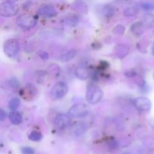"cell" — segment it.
<instances>
[{"instance_id":"cell-1","label":"cell","mask_w":154,"mask_h":154,"mask_svg":"<svg viewBox=\"0 0 154 154\" xmlns=\"http://www.w3.org/2000/svg\"><path fill=\"white\" fill-rule=\"evenodd\" d=\"M103 97V91L99 86L90 84L88 86L86 93V99L91 105L97 104Z\"/></svg>"},{"instance_id":"cell-2","label":"cell","mask_w":154,"mask_h":154,"mask_svg":"<svg viewBox=\"0 0 154 154\" xmlns=\"http://www.w3.org/2000/svg\"><path fill=\"white\" fill-rule=\"evenodd\" d=\"M18 11L19 7L13 2H5L0 5V14L5 17L15 16L18 13Z\"/></svg>"},{"instance_id":"cell-3","label":"cell","mask_w":154,"mask_h":154,"mask_svg":"<svg viewBox=\"0 0 154 154\" xmlns=\"http://www.w3.org/2000/svg\"><path fill=\"white\" fill-rule=\"evenodd\" d=\"M68 91H69V87L66 83L62 82V81L57 83L51 89V99L53 100H58V99H62L67 94Z\"/></svg>"},{"instance_id":"cell-4","label":"cell","mask_w":154,"mask_h":154,"mask_svg":"<svg viewBox=\"0 0 154 154\" xmlns=\"http://www.w3.org/2000/svg\"><path fill=\"white\" fill-rule=\"evenodd\" d=\"M16 23L18 26L21 27V28L30 29L35 26L37 24V20L32 15L25 14H22L18 17Z\"/></svg>"},{"instance_id":"cell-5","label":"cell","mask_w":154,"mask_h":154,"mask_svg":"<svg viewBox=\"0 0 154 154\" xmlns=\"http://www.w3.org/2000/svg\"><path fill=\"white\" fill-rule=\"evenodd\" d=\"M20 44L17 40L11 38L6 41L4 44V52L9 57H14L19 52Z\"/></svg>"},{"instance_id":"cell-6","label":"cell","mask_w":154,"mask_h":154,"mask_svg":"<svg viewBox=\"0 0 154 154\" xmlns=\"http://www.w3.org/2000/svg\"><path fill=\"white\" fill-rule=\"evenodd\" d=\"M133 105L137 110L140 111H150L151 108V102L148 98L145 96H139L136 97L133 99Z\"/></svg>"},{"instance_id":"cell-7","label":"cell","mask_w":154,"mask_h":154,"mask_svg":"<svg viewBox=\"0 0 154 154\" xmlns=\"http://www.w3.org/2000/svg\"><path fill=\"white\" fill-rule=\"evenodd\" d=\"M88 113V107L84 104H77V105H73L69 111V115L73 117H77V118L86 117Z\"/></svg>"},{"instance_id":"cell-8","label":"cell","mask_w":154,"mask_h":154,"mask_svg":"<svg viewBox=\"0 0 154 154\" xmlns=\"http://www.w3.org/2000/svg\"><path fill=\"white\" fill-rule=\"evenodd\" d=\"M71 123V117L68 114H59L55 117V124L59 129H63L67 127Z\"/></svg>"},{"instance_id":"cell-9","label":"cell","mask_w":154,"mask_h":154,"mask_svg":"<svg viewBox=\"0 0 154 154\" xmlns=\"http://www.w3.org/2000/svg\"><path fill=\"white\" fill-rule=\"evenodd\" d=\"M38 14L47 18H51L57 16V11L52 5H43L38 9Z\"/></svg>"},{"instance_id":"cell-10","label":"cell","mask_w":154,"mask_h":154,"mask_svg":"<svg viewBox=\"0 0 154 154\" xmlns=\"http://www.w3.org/2000/svg\"><path fill=\"white\" fill-rule=\"evenodd\" d=\"M90 75H91V71L86 66L81 65V66H78L75 70V75L80 80L88 79L90 77Z\"/></svg>"},{"instance_id":"cell-11","label":"cell","mask_w":154,"mask_h":154,"mask_svg":"<svg viewBox=\"0 0 154 154\" xmlns=\"http://www.w3.org/2000/svg\"><path fill=\"white\" fill-rule=\"evenodd\" d=\"M129 48H128V46L124 45H117L116 48H114V54L120 59H122L126 57L129 54Z\"/></svg>"},{"instance_id":"cell-12","label":"cell","mask_w":154,"mask_h":154,"mask_svg":"<svg viewBox=\"0 0 154 154\" xmlns=\"http://www.w3.org/2000/svg\"><path fill=\"white\" fill-rule=\"evenodd\" d=\"M9 120H10L11 123L14 125H19L22 123V116L17 111H12L9 114Z\"/></svg>"},{"instance_id":"cell-13","label":"cell","mask_w":154,"mask_h":154,"mask_svg":"<svg viewBox=\"0 0 154 154\" xmlns=\"http://www.w3.org/2000/svg\"><path fill=\"white\" fill-rule=\"evenodd\" d=\"M138 11H139V9H138V7L137 5H131L128 6V7L125 9L124 12H123V14L126 17H132L137 14Z\"/></svg>"},{"instance_id":"cell-14","label":"cell","mask_w":154,"mask_h":154,"mask_svg":"<svg viewBox=\"0 0 154 154\" xmlns=\"http://www.w3.org/2000/svg\"><path fill=\"white\" fill-rule=\"evenodd\" d=\"M142 26L143 23L141 22H137L135 23V24L131 26V31L134 33L135 35H136L137 36L141 35L143 32V29H142Z\"/></svg>"},{"instance_id":"cell-15","label":"cell","mask_w":154,"mask_h":154,"mask_svg":"<svg viewBox=\"0 0 154 154\" xmlns=\"http://www.w3.org/2000/svg\"><path fill=\"white\" fill-rule=\"evenodd\" d=\"M76 54L77 52L75 50H71L69 52H67L66 54H65L64 55L62 56L61 61L64 62V63L70 61V60H73V59L75 58V57L76 56Z\"/></svg>"},{"instance_id":"cell-16","label":"cell","mask_w":154,"mask_h":154,"mask_svg":"<svg viewBox=\"0 0 154 154\" xmlns=\"http://www.w3.org/2000/svg\"><path fill=\"white\" fill-rule=\"evenodd\" d=\"M141 7L143 10L146 11H150L154 10V2L151 1H142L141 2Z\"/></svg>"},{"instance_id":"cell-17","label":"cell","mask_w":154,"mask_h":154,"mask_svg":"<svg viewBox=\"0 0 154 154\" xmlns=\"http://www.w3.org/2000/svg\"><path fill=\"white\" fill-rule=\"evenodd\" d=\"M20 105V99L14 97L12 98L10 100V102L8 103V107L11 111H15V110L17 109Z\"/></svg>"},{"instance_id":"cell-18","label":"cell","mask_w":154,"mask_h":154,"mask_svg":"<svg viewBox=\"0 0 154 154\" xmlns=\"http://www.w3.org/2000/svg\"><path fill=\"white\" fill-rule=\"evenodd\" d=\"M29 139L32 141H39L42 140V135L38 131H32L28 135Z\"/></svg>"},{"instance_id":"cell-19","label":"cell","mask_w":154,"mask_h":154,"mask_svg":"<svg viewBox=\"0 0 154 154\" xmlns=\"http://www.w3.org/2000/svg\"><path fill=\"white\" fill-rule=\"evenodd\" d=\"M143 23L144 24L147 25V26H152L154 25V15L146 14L143 18Z\"/></svg>"},{"instance_id":"cell-20","label":"cell","mask_w":154,"mask_h":154,"mask_svg":"<svg viewBox=\"0 0 154 154\" xmlns=\"http://www.w3.org/2000/svg\"><path fill=\"white\" fill-rule=\"evenodd\" d=\"M65 23L70 26H75L78 23V20L75 17H69L66 18Z\"/></svg>"},{"instance_id":"cell-21","label":"cell","mask_w":154,"mask_h":154,"mask_svg":"<svg viewBox=\"0 0 154 154\" xmlns=\"http://www.w3.org/2000/svg\"><path fill=\"white\" fill-rule=\"evenodd\" d=\"M125 31V28L121 25H118L114 28V30H113V32L115 33L117 35H122L123 34Z\"/></svg>"},{"instance_id":"cell-22","label":"cell","mask_w":154,"mask_h":154,"mask_svg":"<svg viewBox=\"0 0 154 154\" xmlns=\"http://www.w3.org/2000/svg\"><path fill=\"white\" fill-rule=\"evenodd\" d=\"M23 154H34L35 151L32 148L29 147H23L22 150H21Z\"/></svg>"},{"instance_id":"cell-23","label":"cell","mask_w":154,"mask_h":154,"mask_svg":"<svg viewBox=\"0 0 154 154\" xmlns=\"http://www.w3.org/2000/svg\"><path fill=\"white\" fill-rule=\"evenodd\" d=\"M38 54L39 56H40L41 58L43 59V60H46L49 58V55H48V54L47 52H45V51H40Z\"/></svg>"},{"instance_id":"cell-24","label":"cell","mask_w":154,"mask_h":154,"mask_svg":"<svg viewBox=\"0 0 154 154\" xmlns=\"http://www.w3.org/2000/svg\"><path fill=\"white\" fill-rule=\"evenodd\" d=\"M5 117H6L5 112L3 111V109L0 110V120H1V121H3V120H5Z\"/></svg>"},{"instance_id":"cell-25","label":"cell","mask_w":154,"mask_h":154,"mask_svg":"<svg viewBox=\"0 0 154 154\" xmlns=\"http://www.w3.org/2000/svg\"><path fill=\"white\" fill-rule=\"evenodd\" d=\"M153 55H154V48H153Z\"/></svg>"},{"instance_id":"cell-26","label":"cell","mask_w":154,"mask_h":154,"mask_svg":"<svg viewBox=\"0 0 154 154\" xmlns=\"http://www.w3.org/2000/svg\"><path fill=\"white\" fill-rule=\"evenodd\" d=\"M153 79H154V74H153Z\"/></svg>"}]
</instances>
